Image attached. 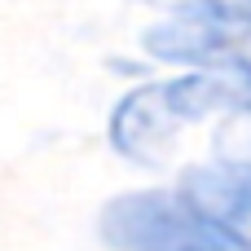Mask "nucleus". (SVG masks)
I'll use <instances>...</instances> for the list:
<instances>
[{
    "instance_id": "nucleus-1",
    "label": "nucleus",
    "mask_w": 251,
    "mask_h": 251,
    "mask_svg": "<svg viewBox=\"0 0 251 251\" xmlns=\"http://www.w3.org/2000/svg\"><path fill=\"white\" fill-rule=\"evenodd\" d=\"M97 234L115 251H247L181 190H137L110 199Z\"/></svg>"
},
{
    "instance_id": "nucleus-2",
    "label": "nucleus",
    "mask_w": 251,
    "mask_h": 251,
    "mask_svg": "<svg viewBox=\"0 0 251 251\" xmlns=\"http://www.w3.org/2000/svg\"><path fill=\"white\" fill-rule=\"evenodd\" d=\"M176 128H181V115L172 110L163 79H154V84H141L119 97L106 132H110V146L119 159L141 163V168H163L172 154Z\"/></svg>"
},
{
    "instance_id": "nucleus-3",
    "label": "nucleus",
    "mask_w": 251,
    "mask_h": 251,
    "mask_svg": "<svg viewBox=\"0 0 251 251\" xmlns=\"http://www.w3.org/2000/svg\"><path fill=\"white\" fill-rule=\"evenodd\" d=\"M212 225H221L238 247L251 251V163H207L190 168L176 185Z\"/></svg>"
},
{
    "instance_id": "nucleus-4",
    "label": "nucleus",
    "mask_w": 251,
    "mask_h": 251,
    "mask_svg": "<svg viewBox=\"0 0 251 251\" xmlns=\"http://www.w3.org/2000/svg\"><path fill=\"white\" fill-rule=\"evenodd\" d=\"M225 26L229 22H216V18H194V13H181V18H168V22H154L141 44L154 62H168V66H194V71H207L221 53V40H225Z\"/></svg>"
},
{
    "instance_id": "nucleus-5",
    "label": "nucleus",
    "mask_w": 251,
    "mask_h": 251,
    "mask_svg": "<svg viewBox=\"0 0 251 251\" xmlns=\"http://www.w3.org/2000/svg\"><path fill=\"white\" fill-rule=\"evenodd\" d=\"M207 71H225V75H234L238 84L251 88V26H225L221 53Z\"/></svg>"
},
{
    "instance_id": "nucleus-6",
    "label": "nucleus",
    "mask_w": 251,
    "mask_h": 251,
    "mask_svg": "<svg viewBox=\"0 0 251 251\" xmlns=\"http://www.w3.org/2000/svg\"><path fill=\"white\" fill-rule=\"evenodd\" d=\"M216 154L225 163H251V106L225 115V128L216 137Z\"/></svg>"
},
{
    "instance_id": "nucleus-7",
    "label": "nucleus",
    "mask_w": 251,
    "mask_h": 251,
    "mask_svg": "<svg viewBox=\"0 0 251 251\" xmlns=\"http://www.w3.org/2000/svg\"><path fill=\"white\" fill-rule=\"evenodd\" d=\"M199 18H216L229 26H251V0H199Z\"/></svg>"
},
{
    "instance_id": "nucleus-8",
    "label": "nucleus",
    "mask_w": 251,
    "mask_h": 251,
    "mask_svg": "<svg viewBox=\"0 0 251 251\" xmlns=\"http://www.w3.org/2000/svg\"><path fill=\"white\" fill-rule=\"evenodd\" d=\"M146 4H163L168 18H181V13H194L199 18V0H146Z\"/></svg>"
}]
</instances>
